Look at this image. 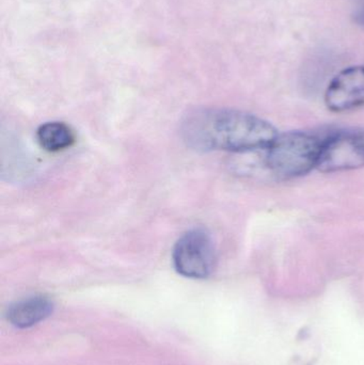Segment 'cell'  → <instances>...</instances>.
Masks as SVG:
<instances>
[{
	"label": "cell",
	"mask_w": 364,
	"mask_h": 365,
	"mask_svg": "<svg viewBox=\"0 0 364 365\" xmlns=\"http://www.w3.org/2000/svg\"><path fill=\"white\" fill-rule=\"evenodd\" d=\"M182 136L198 151L249 153L265 150L278 136L266 120L231 109H200L182 123Z\"/></svg>",
	"instance_id": "1"
},
{
	"label": "cell",
	"mask_w": 364,
	"mask_h": 365,
	"mask_svg": "<svg viewBox=\"0 0 364 365\" xmlns=\"http://www.w3.org/2000/svg\"><path fill=\"white\" fill-rule=\"evenodd\" d=\"M324 139L308 132L278 134L265 149L267 170L279 180H293L318 169Z\"/></svg>",
	"instance_id": "2"
},
{
	"label": "cell",
	"mask_w": 364,
	"mask_h": 365,
	"mask_svg": "<svg viewBox=\"0 0 364 365\" xmlns=\"http://www.w3.org/2000/svg\"><path fill=\"white\" fill-rule=\"evenodd\" d=\"M172 262L177 274L185 278H209L216 266L213 238L203 229H194L180 237L173 248Z\"/></svg>",
	"instance_id": "3"
},
{
	"label": "cell",
	"mask_w": 364,
	"mask_h": 365,
	"mask_svg": "<svg viewBox=\"0 0 364 365\" xmlns=\"http://www.w3.org/2000/svg\"><path fill=\"white\" fill-rule=\"evenodd\" d=\"M364 167V128L338 130L324 138L318 170L343 173Z\"/></svg>",
	"instance_id": "4"
},
{
	"label": "cell",
	"mask_w": 364,
	"mask_h": 365,
	"mask_svg": "<svg viewBox=\"0 0 364 365\" xmlns=\"http://www.w3.org/2000/svg\"><path fill=\"white\" fill-rule=\"evenodd\" d=\"M325 104L333 113H346L364 106V66L341 71L327 87Z\"/></svg>",
	"instance_id": "5"
},
{
	"label": "cell",
	"mask_w": 364,
	"mask_h": 365,
	"mask_svg": "<svg viewBox=\"0 0 364 365\" xmlns=\"http://www.w3.org/2000/svg\"><path fill=\"white\" fill-rule=\"evenodd\" d=\"M53 308V300L47 296H31L13 304L8 309L6 317L14 327L27 329L51 317Z\"/></svg>",
	"instance_id": "6"
},
{
	"label": "cell",
	"mask_w": 364,
	"mask_h": 365,
	"mask_svg": "<svg viewBox=\"0 0 364 365\" xmlns=\"http://www.w3.org/2000/svg\"><path fill=\"white\" fill-rule=\"evenodd\" d=\"M38 145L45 151L56 153L72 147L75 134L72 128L63 122H47L36 130Z\"/></svg>",
	"instance_id": "7"
},
{
	"label": "cell",
	"mask_w": 364,
	"mask_h": 365,
	"mask_svg": "<svg viewBox=\"0 0 364 365\" xmlns=\"http://www.w3.org/2000/svg\"><path fill=\"white\" fill-rule=\"evenodd\" d=\"M355 21L358 25L364 27V6L360 10L357 11L356 15H355Z\"/></svg>",
	"instance_id": "8"
}]
</instances>
